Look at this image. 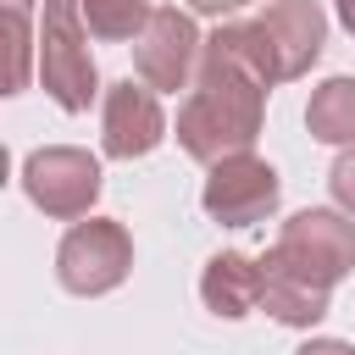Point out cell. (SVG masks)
<instances>
[{
    "label": "cell",
    "instance_id": "cell-1",
    "mask_svg": "<svg viewBox=\"0 0 355 355\" xmlns=\"http://www.w3.org/2000/svg\"><path fill=\"white\" fill-rule=\"evenodd\" d=\"M261 116H266V83L244 61H233L222 44L205 39L194 89L178 105V144H183V155H194L205 166H216L227 155H250V144L261 139Z\"/></svg>",
    "mask_w": 355,
    "mask_h": 355
},
{
    "label": "cell",
    "instance_id": "cell-2",
    "mask_svg": "<svg viewBox=\"0 0 355 355\" xmlns=\"http://www.w3.org/2000/svg\"><path fill=\"white\" fill-rule=\"evenodd\" d=\"M89 22L78 11V0H44V22H39V83L61 111H89V100L100 94V72L89 55Z\"/></svg>",
    "mask_w": 355,
    "mask_h": 355
},
{
    "label": "cell",
    "instance_id": "cell-3",
    "mask_svg": "<svg viewBox=\"0 0 355 355\" xmlns=\"http://www.w3.org/2000/svg\"><path fill=\"white\" fill-rule=\"evenodd\" d=\"M272 255L283 266H294L300 277L333 288L355 272V222L349 211H327V205H311V211H294L283 227H277V244Z\"/></svg>",
    "mask_w": 355,
    "mask_h": 355
},
{
    "label": "cell",
    "instance_id": "cell-4",
    "mask_svg": "<svg viewBox=\"0 0 355 355\" xmlns=\"http://www.w3.org/2000/svg\"><path fill=\"white\" fill-rule=\"evenodd\" d=\"M128 272H133V239H128L122 222L89 216V222L67 227V239L55 250V277H61L67 294H83V300L111 294V288L128 283Z\"/></svg>",
    "mask_w": 355,
    "mask_h": 355
},
{
    "label": "cell",
    "instance_id": "cell-5",
    "mask_svg": "<svg viewBox=\"0 0 355 355\" xmlns=\"http://www.w3.org/2000/svg\"><path fill=\"white\" fill-rule=\"evenodd\" d=\"M100 183H105L100 161L89 150H78V144H44V150H33L22 161L28 200L55 222H83L94 211V200H100Z\"/></svg>",
    "mask_w": 355,
    "mask_h": 355
},
{
    "label": "cell",
    "instance_id": "cell-6",
    "mask_svg": "<svg viewBox=\"0 0 355 355\" xmlns=\"http://www.w3.org/2000/svg\"><path fill=\"white\" fill-rule=\"evenodd\" d=\"M200 55H205V39H200L194 17L178 11V6H155L150 22H144V33L133 39V67H139V78H144L150 89H166V94L189 89V78L200 72Z\"/></svg>",
    "mask_w": 355,
    "mask_h": 355
},
{
    "label": "cell",
    "instance_id": "cell-7",
    "mask_svg": "<svg viewBox=\"0 0 355 355\" xmlns=\"http://www.w3.org/2000/svg\"><path fill=\"white\" fill-rule=\"evenodd\" d=\"M283 200V183L277 172L261 161V155H227L211 166L205 189H200V205L211 222L222 227H250V222H266Z\"/></svg>",
    "mask_w": 355,
    "mask_h": 355
},
{
    "label": "cell",
    "instance_id": "cell-8",
    "mask_svg": "<svg viewBox=\"0 0 355 355\" xmlns=\"http://www.w3.org/2000/svg\"><path fill=\"white\" fill-rule=\"evenodd\" d=\"M166 139V116H161V100L150 83H111L105 89V116H100V144L111 161H139L150 155L155 144Z\"/></svg>",
    "mask_w": 355,
    "mask_h": 355
},
{
    "label": "cell",
    "instance_id": "cell-9",
    "mask_svg": "<svg viewBox=\"0 0 355 355\" xmlns=\"http://www.w3.org/2000/svg\"><path fill=\"white\" fill-rule=\"evenodd\" d=\"M255 22L266 28V39H272V50H277L283 78H305V72L316 67V55H322V44H327V17H322L316 0H272Z\"/></svg>",
    "mask_w": 355,
    "mask_h": 355
},
{
    "label": "cell",
    "instance_id": "cell-10",
    "mask_svg": "<svg viewBox=\"0 0 355 355\" xmlns=\"http://www.w3.org/2000/svg\"><path fill=\"white\" fill-rule=\"evenodd\" d=\"M327 294H333V288L300 277V272L283 266L272 250L261 255V311L277 316L283 327H316V322L327 316Z\"/></svg>",
    "mask_w": 355,
    "mask_h": 355
},
{
    "label": "cell",
    "instance_id": "cell-11",
    "mask_svg": "<svg viewBox=\"0 0 355 355\" xmlns=\"http://www.w3.org/2000/svg\"><path fill=\"white\" fill-rule=\"evenodd\" d=\"M200 300L205 311H216L222 322H239L261 305V261H250L244 250H222L205 261L200 272Z\"/></svg>",
    "mask_w": 355,
    "mask_h": 355
},
{
    "label": "cell",
    "instance_id": "cell-12",
    "mask_svg": "<svg viewBox=\"0 0 355 355\" xmlns=\"http://www.w3.org/2000/svg\"><path fill=\"white\" fill-rule=\"evenodd\" d=\"M305 128L311 139L322 144H355V78H327L311 89V105H305Z\"/></svg>",
    "mask_w": 355,
    "mask_h": 355
},
{
    "label": "cell",
    "instance_id": "cell-13",
    "mask_svg": "<svg viewBox=\"0 0 355 355\" xmlns=\"http://www.w3.org/2000/svg\"><path fill=\"white\" fill-rule=\"evenodd\" d=\"M78 11H83V22H89V33L94 39H105V44H122V39H139L144 33V22H150V0H78Z\"/></svg>",
    "mask_w": 355,
    "mask_h": 355
},
{
    "label": "cell",
    "instance_id": "cell-14",
    "mask_svg": "<svg viewBox=\"0 0 355 355\" xmlns=\"http://www.w3.org/2000/svg\"><path fill=\"white\" fill-rule=\"evenodd\" d=\"M33 28H28V11H6V55H11V67H6V94H17L22 83H28V61H33Z\"/></svg>",
    "mask_w": 355,
    "mask_h": 355
},
{
    "label": "cell",
    "instance_id": "cell-15",
    "mask_svg": "<svg viewBox=\"0 0 355 355\" xmlns=\"http://www.w3.org/2000/svg\"><path fill=\"white\" fill-rule=\"evenodd\" d=\"M327 183H333V200H338V211H349V216H355V150H344V155L333 161Z\"/></svg>",
    "mask_w": 355,
    "mask_h": 355
},
{
    "label": "cell",
    "instance_id": "cell-16",
    "mask_svg": "<svg viewBox=\"0 0 355 355\" xmlns=\"http://www.w3.org/2000/svg\"><path fill=\"white\" fill-rule=\"evenodd\" d=\"M294 355H355V344H344V338H305Z\"/></svg>",
    "mask_w": 355,
    "mask_h": 355
},
{
    "label": "cell",
    "instance_id": "cell-17",
    "mask_svg": "<svg viewBox=\"0 0 355 355\" xmlns=\"http://www.w3.org/2000/svg\"><path fill=\"white\" fill-rule=\"evenodd\" d=\"M194 17H233L239 6H250V0H183Z\"/></svg>",
    "mask_w": 355,
    "mask_h": 355
},
{
    "label": "cell",
    "instance_id": "cell-18",
    "mask_svg": "<svg viewBox=\"0 0 355 355\" xmlns=\"http://www.w3.org/2000/svg\"><path fill=\"white\" fill-rule=\"evenodd\" d=\"M338 22H344V28L355 33V0H338Z\"/></svg>",
    "mask_w": 355,
    "mask_h": 355
},
{
    "label": "cell",
    "instance_id": "cell-19",
    "mask_svg": "<svg viewBox=\"0 0 355 355\" xmlns=\"http://www.w3.org/2000/svg\"><path fill=\"white\" fill-rule=\"evenodd\" d=\"M28 6H33V0H6V11H28Z\"/></svg>",
    "mask_w": 355,
    "mask_h": 355
}]
</instances>
